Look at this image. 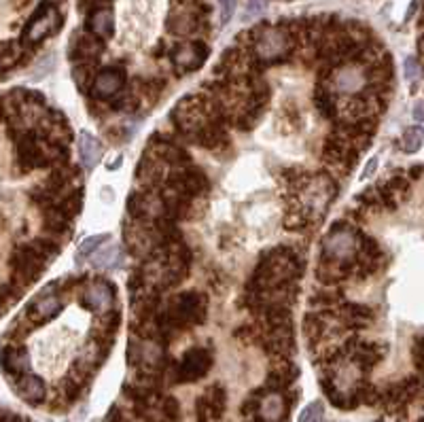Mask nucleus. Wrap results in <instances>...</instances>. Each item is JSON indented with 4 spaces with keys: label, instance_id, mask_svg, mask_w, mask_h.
<instances>
[{
    "label": "nucleus",
    "instance_id": "nucleus-1",
    "mask_svg": "<svg viewBox=\"0 0 424 422\" xmlns=\"http://www.w3.org/2000/svg\"><path fill=\"white\" fill-rule=\"evenodd\" d=\"M208 314V299L200 291H185L176 295L164 314H157L159 333L168 337L170 333L202 325Z\"/></svg>",
    "mask_w": 424,
    "mask_h": 422
},
{
    "label": "nucleus",
    "instance_id": "nucleus-2",
    "mask_svg": "<svg viewBox=\"0 0 424 422\" xmlns=\"http://www.w3.org/2000/svg\"><path fill=\"white\" fill-rule=\"evenodd\" d=\"M255 60L259 64H274L282 62L293 49V32L280 26H261L259 30L250 32Z\"/></svg>",
    "mask_w": 424,
    "mask_h": 422
},
{
    "label": "nucleus",
    "instance_id": "nucleus-3",
    "mask_svg": "<svg viewBox=\"0 0 424 422\" xmlns=\"http://www.w3.org/2000/svg\"><path fill=\"white\" fill-rule=\"evenodd\" d=\"M62 24H64V18H62L60 9L52 3H43L37 9V13L30 18V22L26 24L24 35H22V43L24 45H39L47 37L58 35Z\"/></svg>",
    "mask_w": 424,
    "mask_h": 422
},
{
    "label": "nucleus",
    "instance_id": "nucleus-4",
    "mask_svg": "<svg viewBox=\"0 0 424 422\" xmlns=\"http://www.w3.org/2000/svg\"><path fill=\"white\" fill-rule=\"evenodd\" d=\"M11 263H13V272H16V284L26 287V284L41 278L49 259L35 244H26V246H20L13 253Z\"/></svg>",
    "mask_w": 424,
    "mask_h": 422
},
{
    "label": "nucleus",
    "instance_id": "nucleus-5",
    "mask_svg": "<svg viewBox=\"0 0 424 422\" xmlns=\"http://www.w3.org/2000/svg\"><path fill=\"white\" fill-rule=\"evenodd\" d=\"M172 382H198L202 380L212 367V352L206 348H191L183 354L181 363L170 365Z\"/></svg>",
    "mask_w": 424,
    "mask_h": 422
},
{
    "label": "nucleus",
    "instance_id": "nucleus-6",
    "mask_svg": "<svg viewBox=\"0 0 424 422\" xmlns=\"http://www.w3.org/2000/svg\"><path fill=\"white\" fill-rule=\"evenodd\" d=\"M58 289H60V284H49V287H45L30 301V306H28V318L35 325H45V322H49L52 318H56L62 312L64 301L58 295Z\"/></svg>",
    "mask_w": 424,
    "mask_h": 422
},
{
    "label": "nucleus",
    "instance_id": "nucleus-7",
    "mask_svg": "<svg viewBox=\"0 0 424 422\" xmlns=\"http://www.w3.org/2000/svg\"><path fill=\"white\" fill-rule=\"evenodd\" d=\"M204 26V7L178 5L168 18V30L174 37H191Z\"/></svg>",
    "mask_w": 424,
    "mask_h": 422
},
{
    "label": "nucleus",
    "instance_id": "nucleus-8",
    "mask_svg": "<svg viewBox=\"0 0 424 422\" xmlns=\"http://www.w3.org/2000/svg\"><path fill=\"white\" fill-rule=\"evenodd\" d=\"M333 88L344 96H356L369 88V77L365 64H344L333 73Z\"/></svg>",
    "mask_w": 424,
    "mask_h": 422
},
{
    "label": "nucleus",
    "instance_id": "nucleus-9",
    "mask_svg": "<svg viewBox=\"0 0 424 422\" xmlns=\"http://www.w3.org/2000/svg\"><path fill=\"white\" fill-rule=\"evenodd\" d=\"M104 52V41L94 37L92 32L77 30L68 45V60L75 64H94Z\"/></svg>",
    "mask_w": 424,
    "mask_h": 422
},
{
    "label": "nucleus",
    "instance_id": "nucleus-10",
    "mask_svg": "<svg viewBox=\"0 0 424 422\" xmlns=\"http://www.w3.org/2000/svg\"><path fill=\"white\" fill-rule=\"evenodd\" d=\"M225 405H227V392L221 384H212L208 386L195 403V414H198V422H219L221 416L225 414Z\"/></svg>",
    "mask_w": 424,
    "mask_h": 422
},
{
    "label": "nucleus",
    "instance_id": "nucleus-11",
    "mask_svg": "<svg viewBox=\"0 0 424 422\" xmlns=\"http://www.w3.org/2000/svg\"><path fill=\"white\" fill-rule=\"evenodd\" d=\"M126 85V71L121 66H107L92 79V96L98 100H113Z\"/></svg>",
    "mask_w": 424,
    "mask_h": 422
},
{
    "label": "nucleus",
    "instance_id": "nucleus-12",
    "mask_svg": "<svg viewBox=\"0 0 424 422\" xmlns=\"http://www.w3.org/2000/svg\"><path fill=\"white\" fill-rule=\"evenodd\" d=\"M115 301V284L107 278H96L83 289V306L92 312H109Z\"/></svg>",
    "mask_w": 424,
    "mask_h": 422
},
{
    "label": "nucleus",
    "instance_id": "nucleus-13",
    "mask_svg": "<svg viewBox=\"0 0 424 422\" xmlns=\"http://www.w3.org/2000/svg\"><path fill=\"white\" fill-rule=\"evenodd\" d=\"M210 56V47L202 41H193V43H185L178 45L176 49H172V62L183 68L185 73H193L198 68L204 66V62Z\"/></svg>",
    "mask_w": 424,
    "mask_h": 422
},
{
    "label": "nucleus",
    "instance_id": "nucleus-14",
    "mask_svg": "<svg viewBox=\"0 0 424 422\" xmlns=\"http://www.w3.org/2000/svg\"><path fill=\"white\" fill-rule=\"evenodd\" d=\"M136 179L143 183L145 189H155L162 181H166L164 174V162L159 157H155L151 151H147L140 159V164L136 166Z\"/></svg>",
    "mask_w": 424,
    "mask_h": 422
},
{
    "label": "nucleus",
    "instance_id": "nucleus-15",
    "mask_svg": "<svg viewBox=\"0 0 424 422\" xmlns=\"http://www.w3.org/2000/svg\"><path fill=\"white\" fill-rule=\"evenodd\" d=\"M16 392L30 405H39L45 401L47 397V386L43 382V378L35 375V373H22L16 380Z\"/></svg>",
    "mask_w": 424,
    "mask_h": 422
},
{
    "label": "nucleus",
    "instance_id": "nucleus-16",
    "mask_svg": "<svg viewBox=\"0 0 424 422\" xmlns=\"http://www.w3.org/2000/svg\"><path fill=\"white\" fill-rule=\"evenodd\" d=\"M0 367L7 375H22L30 369V354L24 346H5L0 350Z\"/></svg>",
    "mask_w": 424,
    "mask_h": 422
},
{
    "label": "nucleus",
    "instance_id": "nucleus-17",
    "mask_svg": "<svg viewBox=\"0 0 424 422\" xmlns=\"http://www.w3.org/2000/svg\"><path fill=\"white\" fill-rule=\"evenodd\" d=\"M286 399L280 390H267L257 403V411L263 422H280L286 416Z\"/></svg>",
    "mask_w": 424,
    "mask_h": 422
},
{
    "label": "nucleus",
    "instance_id": "nucleus-18",
    "mask_svg": "<svg viewBox=\"0 0 424 422\" xmlns=\"http://www.w3.org/2000/svg\"><path fill=\"white\" fill-rule=\"evenodd\" d=\"M87 28L100 41H109L115 35V16H113L111 7L100 5V7L92 9V13L87 18Z\"/></svg>",
    "mask_w": 424,
    "mask_h": 422
},
{
    "label": "nucleus",
    "instance_id": "nucleus-19",
    "mask_svg": "<svg viewBox=\"0 0 424 422\" xmlns=\"http://www.w3.org/2000/svg\"><path fill=\"white\" fill-rule=\"evenodd\" d=\"M102 153H104L102 143H100L94 134H90V132H81V136H79V155H81L83 166L90 168V170L96 168V164L100 162Z\"/></svg>",
    "mask_w": 424,
    "mask_h": 422
},
{
    "label": "nucleus",
    "instance_id": "nucleus-20",
    "mask_svg": "<svg viewBox=\"0 0 424 422\" xmlns=\"http://www.w3.org/2000/svg\"><path fill=\"white\" fill-rule=\"evenodd\" d=\"M339 320L346 327H367L371 322V310L365 306H356V303H344L339 310Z\"/></svg>",
    "mask_w": 424,
    "mask_h": 422
},
{
    "label": "nucleus",
    "instance_id": "nucleus-21",
    "mask_svg": "<svg viewBox=\"0 0 424 422\" xmlns=\"http://www.w3.org/2000/svg\"><path fill=\"white\" fill-rule=\"evenodd\" d=\"M123 246L121 244H111V246H102L100 253L94 255V265L96 267H102V270H115V267H121L123 263Z\"/></svg>",
    "mask_w": 424,
    "mask_h": 422
},
{
    "label": "nucleus",
    "instance_id": "nucleus-22",
    "mask_svg": "<svg viewBox=\"0 0 424 422\" xmlns=\"http://www.w3.org/2000/svg\"><path fill=\"white\" fill-rule=\"evenodd\" d=\"M314 102H316L318 111H320L325 117H335V113H337V100H335V96H331L327 90L318 88V90H316V96H314Z\"/></svg>",
    "mask_w": 424,
    "mask_h": 422
},
{
    "label": "nucleus",
    "instance_id": "nucleus-23",
    "mask_svg": "<svg viewBox=\"0 0 424 422\" xmlns=\"http://www.w3.org/2000/svg\"><path fill=\"white\" fill-rule=\"evenodd\" d=\"M111 236L109 234H98V236H90L81 242L79 246V259L87 257V255H94L100 246H104V242H109Z\"/></svg>",
    "mask_w": 424,
    "mask_h": 422
},
{
    "label": "nucleus",
    "instance_id": "nucleus-24",
    "mask_svg": "<svg viewBox=\"0 0 424 422\" xmlns=\"http://www.w3.org/2000/svg\"><path fill=\"white\" fill-rule=\"evenodd\" d=\"M325 420V405L322 401H312L299 414V422H322Z\"/></svg>",
    "mask_w": 424,
    "mask_h": 422
},
{
    "label": "nucleus",
    "instance_id": "nucleus-25",
    "mask_svg": "<svg viewBox=\"0 0 424 422\" xmlns=\"http://www.w3.org/2000/svg\"><path fill=\"white\" fill-rule=\"evenodd\" d=\"M420 147H422V128L413 126V128L405 130V134H403V149L407 153H416V151H420Z\"/></svg>",
    "mask_w": 424,
    "mask_h": 422
},
{
    "label": "nucleus",
    "instance_id": "nucleus-26",
    "mask_svg": "<svg viewBox=\"0 0 424 422\" xmlns=\"http://www.w3.org/2000/svg\"><path fill=\"white\" fill-rule=\"evenodd\" d=\"M265 3L267 0H248L246 3V9H244V16L242 20L244 22H250V20H257L263 11H265Z\"/></svg>",
    "mask_w": 424,
    "mask_h": 422
},
{
    "label": "nucleus",
    "instance_id": "nucleus-27",
    "mask_svg": "<svg viewBox=\"0 0 424 422\" xmlns=\"http://www.w3.org/2000/svg\"><path fill=\"white\" fill-rule=\"evenodd\" d=\"M403 71H405V79L407 81H418L420 79V62L413 60V58H407L405 64H403Z\"/></svg>",
    "mask_w": 424,
    "mask_h": 422
},
{
    "label": "nucleus",
    "instance_id": "nucleus-28",
    "mask_svg": "<svg viewBox=\"0 0 424 422\" xmlns=\"http://www.w3.org/2000/svg\"><path fill=\"white\" fill-rule=\"evenodd\" d=\"M219 5H221V22H223V24H229V20H231L234 13H236L238 0H219Z\"/></svg>",
    "mask_w": 424,
    "mask_h": 422
},
{
    "label": "nucleus",
    "instance_id": "nucleus-29",
    "mask_svg": "<svg viewBox=\"0 0 424 422\" xmlns=\"http://www.w3.org/2000/svg\"><path fill=\"white\" fill-rule=\"evenodd\" d=\"M377 170V157H371L369 162H367V166H365V170H363V174H361V179L363 181H367L373 172Z\"/></svg>",
    "mask_w": 424,
    "mask_h": 422
},
{
    "label": "nucleus",
    "instance_id": "nucleus-30",
    "mask_svg": "<svg viewBox=\"0 0 424 422\" xmlns=\"http://www.w3.org/2000/svg\"><path fill=\"white\" fill-rule=\"evenodd\" d=\"M413 356H416V365H418V367H422V346H420V339H416Z\"/></svg>",
    "mask_w": 424,
    "mask_h": 422
},
{
    "label": "nucleus",
    "instance_id": "nucleus-31",
    "mask_svg": "<svg viewBox=\"0 0 424 422\" xmlns=\"http://www.w3.org/2000/svg\"><path fill=\"white\" fill-rule=\"evenodd\" d=\"M413 117H416V121H422V104H416V109H413Z\"/></svg>",
    "mask_w": 424,
    "mask_h": 422
},
{
    "label": "nucleus",
    "instance_id": "nucleus-32",
    "mask_svg": "<svg viewBox=\"0 0 424 422\" xmlns=\"http://www.w3.org/2000/svg\"><path fill=\"white\" fill-rule=\"evenodd\" d=\"M418 5H420V0H413V3H411V9L407 11V20L416 13V9H418Z\"/></svg>",
    "mask_w": 424,
    "mask_h": 422
},
{
    "label": "nucleus",
    "instance_id": "nucleus-33",
    "mask_svg": "<svg viewBox=\"0 0 424 422\" xmlns=\"http://www.w3.org/2000/svg\"><path fill=\"white\" fill-rule=\"evenodd\" d=\"M121 162H123V157L119 155V157H117V159H115V162H113V164L109 166V170H117V168L121 166Z\"/></svg>",
    "mask_w": 424,
    "mask_h": 422
},
{
    "label": "nucleus",
    "instance_id": "nucleus-34",
    "mask_svg": "<svg viewBox=\"0 0 424 422\" xmlns=\"http://www.w3.org/2000/svg\"><path fill=\"white\" fill-rule=\"evenodd\" d=\"M411 176H413V179H418V176H420V166H416V168L411 170Z\"/></svg>",
    "mask_w": 424,
    "mask_h": 422
}]
</instances>
